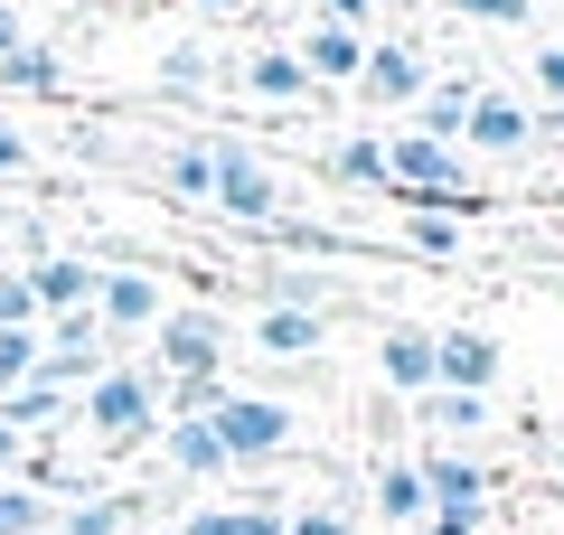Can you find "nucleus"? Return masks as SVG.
<instances>
[{
  "label": "nucleus",
  "instance_id": "nucleus-35",
  "mask_svg": "<svg viewBox=\"0 0 564 535\" xmlns=\"http://www.w3.org/2000/svg\"><path fill=\"white\" fill-rule=\"evenodd\" d=\"M180 535H236V507H188Z\"/></svg>",
  "mask_w": 564,
  "mask_h": 535
},
{
  "label": "nucleus",
  "instance_id": "nucleus-1",
  "mask_svg": "<svg viewBox=\"0 0 564 535\" xmlns=\"http://www.w3.org/2000/svg\"><path fill=\"white\" fill-rule=\"evenodd\" d=\"M76 423L104 441V451H141V441H161V376L113 357V367L76 395Z\"/></svg>",
  "mask_w": 564,
  "mask_h": 535
},
{
  "label": "nucleus",
  "instance_id": "nucleus-11",
  "mask_svg": "<svg viewBox=\"0 0 564 535\" xmlns=\"http://www.w3.org/2000/svg\"><path fill=\"white\" fill-rule=\"evenodd\" d=\"M0 423H10V433H20L29 451H47V441H57L66 423H76V395H57L47 376H29V385H10V395H0Z\"/></svg>",
  "mask_w": 564,
  "mask_h": 535
},
{
  "label": "nucleus",
  "instance_id": "nucleus-34",
  "mask_svg": "<svg viewBox=\"0 0 564 535\" xmlns=\"http://www.w3.org/2000/svg\"><path fill=\"white\" fill-rule=\"evenodd\" d=\"M452 10H462V20H499V29L527 20V0H452Z\"/></svg>",
  "mask_w": 564,
  "mask_h": 535
},
{
  "label": "nucleus",
  "instance_id": "nucleus-38",
  "mask_svg": "<svg viewBox=\"0 0 564 535\" xmlns=\"http://www.w3.org/2000/svg\"><path fill=\"white\" fill-rule=\"evenodd\" d=\"M20 460H29V441L10 433V423H0V479H20Z\"/></svg>",
  "mask_w": 564,
  "mask_h": 535
},
{
  "label": "nucleus",
  "instance_id": "nucleus-29",
  "mask_svg": "<svg viewBox=\"0 0 564 535\" xmlns=\"http://www.w3.org/2000/svg\"><path fill=\"white\" fill-rule=\"evenodd\" d=\"M207 76H217V66H207V47H161V85H170V95H198Z\"/></svg>",
  "mask_w": 564,
  "mask_h": 535
},
{
  "label": "nucleus",
  "instance_id": "nucleus-33",
  "mask_svg": "<svg viewBox=\"0 0 564 535\" xmlns=\"http://www.w3.org/2000/svg\"><path fill=\"white\" fill-rule=\"evenodd\" d=\"M536 95L564 113V47H536Z\"/></svg>",
  "mask_w": 564,
  "mask_h": 535
},
{
  "label": "nucleus",
  "instance_id": "nucleus-21",
  "mask_svg": "<svg viewBox=\"0 0 564 535\" xmlns=\"http://www.w3.org/2000/svg\"><path fill=\"white\" fill-rule=\"evenodd\" d=\"M245 95H263V103H302L311 76H302V57H292V47H254V57H245Z\"/></svg>",
  "mask_w": 564,
  "mask_h": 535
},
{
  "label": "nucleus",
  "instance_id": "nucleus-36",
  "mask_svg": "<svg viewBox=\"0 0 564 535\" xmlns=\"http://www.w3.org/2000/svg\"><path fill=\"white\" fill-rule=\"evenodd\" d=\"M29 170V132H20V122H0V178H20Z\"/></svg>",
  "mask_w": 564,
  "mask_h": 535
},
{
  "label": "nucleus",
  "instance_id": "nucleus-31",
  "mask_svg": "<svg viewBox=\"0 0 564 535\" xmlns=\"http://www.w3.org/2000/svg\"><path fill=\"white\" fill-rule=\"evenodd\" d=\"M236 535H292V507H282V498H245V507H236Z\"/></svg>",
  "mask_w": 564,
  "mask_h": 535
},
{
  "label": "nucleus",
  "instance_id": "nucleus-3",
  "mask_svg": "<svg viewBox=\"0 0 564 535\" xmlns=\"http://www.w3.org/2000/svg\"><path fill=\"white\" fill-rule=\"evenodd\" d=\"M161 367L151 376L161 385H180V376H217L226 367V348H236V329H226V310H207V301H188V310H161Z\"/></svg>",
  "mask_w": 564,
  "mask_h": 535
},
{
  "label": "nucleus",
  "instance_id": "nucleus-41",
  "mask_svg": "<svg viewBox=\"0 0 564 535\" xmlns=\"http://www.w3.org/2000/svg\"><path fill=\"white\" fill-rule=\"evenodd\" d=\"M188 10H207V20H226V10H245V0H188Z\"/></svg>",
  "mask_w": 564,
  "mask_h": 535
},
{
  "label": "nucleus",
  "instance_id": "nucleus-15",
  "mask_svg": "<svg viewBox=\"0 0 564 535\" xmlns=\"http://www.w3.org/2000/svg\"><path fill=\"white\" fill-rule=\"evenodd\" d=\"M161 460L180 479H226V451H217V433H207V414H161Z\"/></svg>",
  "mask_w": 564,
  "mask_h": 535
},
{
  "label": "nucleus",
  "instance_id": "nucleus-23",
  "mask_svg": "<svg viewBox=\"0 0 564 535\" xmlns=\"http://www.w3.org/2000/svg\"><path fill=\"white\" fill-rule=\"evenodd\" d=\"M161 178H170V198H217V141H180V151L161 160Z\"/></svg>",
  "mask_w": 564,
  "mask_h": 535
},
{
  "label": "nucleus",
  "instance_id": "nucleus-13",
  "mask_svg": "<svg viewBox=\"0 0 564 535\" xmlns=\"http://www.w3.org/2000/svg\"><path fill=\"white\" fill-rule=\"evenodd\" d=\"M377 376L395 385V395H433V329H414V319H395V329L377 338Z\"/></svg>",
  "mask_w": 564,
  "mask_h": 535
},
{
  "label": "nucleus",
  "instance_id": "nucleus-18",
  "mask_svg": "<svg viewBox=\"0 0 564 535\" xmlns=\"http://www.w3.org/2000/svg\"><path fill=\"white\" fill-rule=\"evenodd\" d=\"M470 95H480V85H423V103H414V122H404V132H414V141H443V151H462Z\"/></svg>",
  "mask_w": 564,
  "mask_h": 535
},
{
  "label": "nucleus",
  "instance_id": "nucleus-2",
  "mask_svg": "<svg viewBox=\"0 0 564 535\" xmlns=\"http://www.w3.org/2000/svg\"><path fill=\"white\" fill-rule=\"evenodd\" d=\"M207 433H217L226 470H263V460H282L292 441H302V414H292L282 395H236V385H226L217 414H207Z\"/></svg>",
  "mask_w": 564,
  "mask_h": 535
},
{
  "label": "nucleus",
  "instance_id": "nucleus-30",
  "mask_svg": "<svg viewBox=\"0 0 564 535\" xmlns=\"http://www.w3.org/2000/svg\"><path fill=\"white\" fill-rule=\"evenodd\" d=\"M404 236H414V254H433V263L462 254V226H452V217H404Z\"/></svg>",
  "mask_w": 564,
  "mask_h": 535
},
{
  "label": "nucleus",
  "instance_id": "nucleus-17",
  "mask_svg": "<svg viewBox=\"0 0 564 535\" xmlns=\"http://www.w3.org/2000/svg\"><path fill=\"white\" fill-rule=\"evenodd\" d=\"M377 516H386V535H414L423 516H433V498H423L414 460H377Z\"/></svg>",
  "mask_w": 564,
  "mask_h": 535
},
{
  "label": "nucleus",
  "instance_id": "nucleus-9",
  "mask_svg": "<svg viewBox=\"0 0 564 535\" xmlns=\"http://www.w3.org/2000/svg\"><path fill=\"white\" fill-rule=\"evenodd\" d=\"M414 479H423V498H433V516H489V470L470 451H423Z\"/></svg>",
  "mask_w": 564,
  "mask_h": 535
},
{
  "label": "nucleus",
  "instance_id": "nucleus-10",
  "mask_svg": "<svg viewBox=\"0 0 564 535\" xmlns=\"http://www.w3.org/2000/svg\"><path fill=\"white\" fill-rule=\"evenodd\" d=\"M536 141V113L518 95H470V122H462V151H489V160H518Z\"/></svg>",
  "mask_w": 564,
  "mask_h": 535
},
{
  "label": "nucleus",
  "instance_id": "nucleus-37",
  "mask_svg": "<svg viewBox=\"0 0 564 535\" xmlns=\"http://www.w3.org/2000/svg\"><path fill=\"white\" fill-rule=\"evenodd\" d=\"M367 10L377 0H321V20H339V29H367Z\"/></svg>",
  "mask_w": 564,
  "mask_h": 535
},
{
  "label": "nucleus",
  "instance_id": "nucleus-39",
  "mask_svg": "<svg viewBox=\"0 0 564 535\" xmlns=\"http://www.w3.org/2000/svg\"><path fill=\"white\" fill-rule=\"evenodd\" d=\"M414 535H480V516H423Z\"/></svg>",
  "mask_w": 564,
  "mask_h": 535
},
{
  "label": "nucleus",
  "instance_id": "nucleus-5",
  "mask_svg": "<svg viewBox=\"0 0 564 535\" xmlns=\"http://www.w3.org/2000/svg\"><path fill=\"white\" fill-rule=\"evenodd\" d=\"M161 310H170V301H161V282H151V273H132V263L95 273V329L113 338V348H122V338H141V329H161Z\"/></svg>",
  "mask_w": 564,
  "mask_h": 535
},
{
  "label": "nucleus",
  "instance_id": "nucleus-24",
  "mask_svg": "<svg viewBox=\"0 0 564 535\" xmlns=\"http://www.w3.org/2000/svg\"><path fill=\"white\" fill-rule=\"evenodd\" d=\"M329 178H348V188H386V132H348L339 151H329Z\"/></svg>",
  "mask_w": 564,
  "mask_h": 535
},
{
  "label": "nucleus",
  "instance_id": "nucleus-16",
  "mask_svg": "<svg viewBox=\"0 0 564 535\" xmlns=\"http://www.w3.org/2000/svg\"><path fill=\"white\" fill-rule=\"evenodd\" d=\"M321 338H329V319H311V310H254V348L282 357V367L321 357Z\"/></svg>",
  "mask_w": 564,
  "mask_h": 535
},
{
  "label": "nucleus",
  "instance_id": "nucleus-12",
  "mask_svg": "<svg viewBox=\"0 0 564 535\" xmlns=\"http://www.w3.org/2000/svg\"><path fill=\"white\" fill-rule=\"evenodd\" d=\"M141 516H151V498L132 489H76L57 507V535H141Z\"/></svg>",
  "mask_w": 564,
  "mask_h": 535
},
{
  "label": "nucleus",
  "instance_id": "nucleus-27",
  "mask_svg": "<svg viewBox=\"0 0 564 535\" xmlns=\"http://www.w3.org/2000/svg\"><path fill=\"white\" fill-rule=\"evenodd\" d=\"M292 535H358V507L348 498H311V507H292Z\"/></svg>",
  "mask_w": 564,
  "mask_h": 535
},
{
  "label": "nucleus",
  "instance_id": "nucleus-4",
  "mask_svg": "<svg viewBox=\"0 0 564 535\" xmlns=\"http://www.w3.org/2000/svg\"><path fill=\"white\" fill-rule=\"evenodd\" d=\"M207 207H217V217H236L245 236H263V226L282 217V178L263 170L245 141H217V198H207Z\"/></svg>",
  "mask_w": 564,
  "mask_h": 535
},
{
  "label": "nucleus",
  "instance_id": "nucleus-32",
  "mask_svg": "<svg viewBox=\"0 0 564 535\" xmlns=\"http://www.w3.org/2000/svg\"><path fill=\"white\" fill-rule=\"evenodd\" d=\"M0 329H39V301H29L20 273H0Z\"/></svg>",
  "mask_w": 564,
  "mask_h": 535
},
{
  "label": "nucleus",
  "instance_id": "nucleus-8",
  "mask_svg": "<svg viewBox=\"0 0 564 535\" xmlns=\"http://www.w3.org/2000/svg\"><path fill=\"white\" fill-rule=\"evenodd\" d=\"M95 273H104V263H85V254H29V263H20V282H29V301H39V319L95 310Z\"/></svg>",
  "mask_w": 564,
  "mask_h": 535
},
{
  "label": "nucleus",
  "instance_id": "nucleus-40",
  "mask_svg": "<svg viewBox=\"0 0 564 535\" xmlns=\"http://www.w3.org/2000/svg\"><path fill=\"white\" fill-rule=\"evenodd\" d=\"M29 29H20V10H10V0H0V57H10V47H20Z\"/></svg>",
  "mask_w": 564,
  "mask_h": 535
},
{
  "label": "nucleus",
  "instance_id": "nucleus-14",
  "mask_svg": "<svg viewBox=\"0 0 564 535\" xmlns=\"http://www.w3.org/2000/svg\"><path fill=\"white\" fill-rule=\"evenodd\" d=\"M292 57H302V76H311V85H358V66H367V29L321 20L302 47H292Z\"/></svg>",
  "mask_w": 564,
  "mask_h": 535
},
{
  "label": "nucleus",
  "instance_id": "nucleus-26",
  "mask_svg": "<svg viewBox=\"0 0 564 535\" xmlns=\"http://www.w3.org/2000/svg\"><path fill=\"white\" fill-rule=\"evenodd\" d=\"M263 244H282V254H348L339 226H311V217H273V226H263Z\"/></svg>",
  "mask_w": 564,
  "mask_h": 535
},
{
  "label": "nucleus",
  "instance_id": "nucleus-22",
  "mask_svg": "<svg viewBox=\"0 0 564 535\" xmlns=\"http://www.w3.org/2000/svg\"><path fill=\"white\" fill-rule=\"evenodd\" d=\"M414 423H433L443 441H470V433H489V395H443V385H433V395L414 404Z\"/></svg>",
  "mask_w": 564,
  "mask_h": 535
},
{
  "label": "nucleus",
  "instance_id": "nucleus-7",
  "mask_svg": "<svg viewBox=\"0 0 564 535\" xmlns=\"http://www.w3.org/2000/svg\"><path fill=\"white\" fill-rule=\"evenodd\" d=\"M433 385L443 395H489L499 385V338L489 329H433Z\"/></svg>",
  "mask_w": 564,
  "mask_h": 535
},
{
  "label": "nucleus",
  "instance_id": "nucleus-20",
  "mask_svg": "<svg viewBox=\"0 0 564 535\" xmlns=\"http://www.w3.org/2000/svg\"><path fill=\"white\" fill-rule=\"evenodd\" d=\"M57 85H66V57H57V47L20 39L10 57H0V95H57Z\"/></svg>",
  "mask_w": 564,
  "mask_h": 535
},
{
  "label": "nucleus",
  "instance_id": "nucleus-25",
  "mask_svg": "<svg viewBox=\"0 0 564 535\" xmlns=\"http://www.w3.org/2000/svg\"><path fill=\"white\" fill-rule=\"evenodd\" d=\"M0 535H57V498H39V489H0Z\"/></svg>",
  "mask_w": 564,
  "mask_h": 535
},
{
  "label": "nucleus",
  "instance_id": "nucleus-6",
  "mask_svg": "<svg viewBox=\"0 0 564 535\" xmlns=\"http://www.w3.org/2000/svg\"><path fill=\"white\" fill-rule=\"evenodd\" d=\"M423 47L414 39H367V66H358V95L377 103V113H414L423 103Z\"/></svg>",
  "mask_w": 564,
  "mask_h": 535
},
{
  "label": "nucleus",
  "instance_id": "nucleus-28",
  "mask_svg": "<svg viewBox=\"0 0 564 535\" xmlns=\"http://www.w3.org/2000/svg\"><path fill=\"white\" fill-rule=\"evenodd\" d=\"M39 376V329H0V395Z\"/></svg>",
  "mask_w": 564,
  "mask_h": 535
},
{
  "label": "nucleus",
  "instance_id": "nucleus-19",
  "mask_svg": "<svg viewBox=\"0 0 564 535\" xmlns=\"http://www.w3.org/2000/svg\"><path fill=\"white\" fill-rule=\"evenodd\" d=\"M254 292H263V310H311V319H329V301H339L329 273H302V263H273Z\"/></svg>",
  "mask_w": 564,
  "mask_h": 535
}]
</instances>
